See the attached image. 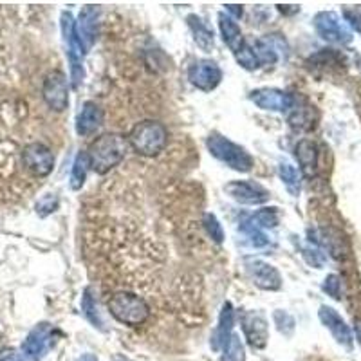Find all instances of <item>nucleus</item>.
<instances>
[{
    "label": "nucleus",
    "instance_id": "nucleus-1",
    "mask_svg": "<svg viewBox=\"0 0 361 361\" xmlns=\"http://www.w3.org/2000/svg\"><path fill=\"white\" fill-rule=\"evenodd\" d=\"M127 152V137L119 134H103L90 143L87 157H89L90 169L99 176H105L125 159Z\"/></svg>",
    "mask_w": 361,
    "mask_h": 361
},
{
    "label": "nucleus",
    "instance_id": "nucleus-2",
    "mask_svg": "<svg viewBox=\"0 0 361 361\" xmlns=\"http://www.w3.org/2000/svg\"><path fill=\"white\" fill-rule=\"evenodd\" d=\"M107 309L119 324L128 327L147 324L152 316V307L148 305L147 300L128 289L112 293L107 298Z\"/></svg>",
    "mask_w": 361,
    "mask_h": 361
},
{
    "label": "nucleus",
    "instance_id": "nucleus-3",
    "mask_svg": "<svg viewBox=\"0 0 361 361\" xmlns=\"http://www.w3.org/2000/svg\"><path fill=\"white\" fill-rule=\"evenodd\" d=\"M128 147H132L140 156L154 157L161 154L169 145V130L159 121L147 119L135 125L128 132Z\"/></svg>",
    "mask_w": 361,
    "mask_h": 361
},
{
    "label": "nucleus",
    "instance_id": "nucleus-4",
    "mask_svg": "<svg viewBox=\"0 0 361 361\" xmlns=\"http://www.w3.org/2000/svg\"><path fill=\"white\" fill-rule=\"evenodd\" d=\"M206 147H208L209 154L215 159L224 163L226 166H230L231 170L246 173L253 169V157L246 152V148L233 143V141L221 135L219 132H212L209 134V137L206 140Z\"/></svg>",
    "mask_w": 361,
    "mask_h": 361
},
{
    "label": "nucleus",
    "instance_id": "nucleus-5",
    "mask_svg": "<svg viewBox=\"0 0 361 361\" xmlns=\"http://www.w3.org/2000/svg\"><path fill=\"white\" fill-rule=\"evenodd\" d=\"M62 33L63 42L67 45V58H69L71 66V80H73V87L78 89L80 83L83 82L85 71H83V60H85V47L80 42L78 35H76V22H74L73 15L69 11L62 13Z\"/></svg>",
    "mask_w": 361,
    "mask_h": 361
},
{
    "label": "nucleus",
    "instance_id": "nucleus-6",
    "mask_svg": "<svg viewBox=\"0 0 361 361\" xmlns=\"http://www.w3.org/2000/svg\"><path fill=\"white\" fill-rule=\"evenodd\" d=\"M22 164L31 176L45 177L49 176L54 169V154L51 148L44 143H29L22 148L20 154Z\"/></svg>",
    "mask_w": 361,
    "mask_h": 361
},
{
    "label": "nucleus",
    "instance_id": "nucleus-7",
    "mask_svg": "<svg viewBox=\"0 0 361 361\" xmlns=\"http://www.w3.org/2000/svg\"><path fill=\"white\" fill-rule=\"evenodd\" d=\"M42 98L54 112H63L69 107V83L62 71H53L45 76Z\"/></svg>",
    "mask_w": 361,
    "mask_h": 361
},
{
    "label": "nucleus",
    "instance_id": "nucleus-8",
    "mask_svg": "<svg viewBox=\"0 0 361 361\" xmlns=\"http://www.w3.org/2000/svg\"><path fill=\"white\" fill-rule=\"evenodd\" d=\"M54 334L56 331L51 324H38L22 345L24 356L31 361H40L54 347Z\"/></svg>",
    "mask_w": 361,
    "mask_h": 361
},
{
    "label": "nucleus",
    "instance_id": "nucleus-9",
    "mask_svg": "<svg viewBox=\"0 0 361 361\" xmlns=\"http://www.w3.org/2000/svg\"><path fill=\"white\" fill-rule=\"evenodd\" d=\"M244 267H246L250 280L257 288L264 289V291H279L282 288V276L275 266L259 259H247L244 262Z\"/></svg>",
    "mask_w": 361,
    "mask_h": 361
},
{
    "label": "nucleus",
    "instance_id": "nucleus-10",
    "mask_svg": "<svg viewBox=\"0 0 361 361\" xmlns=\"http://www.w3.org/2000/svg\"><path fill=\"white\" fill-rule=\"evenodd\" d=\"M314 27L324 40L333 42V44H349L353 40L349 27L340 20L336 13H318L314 17Z\"/></svg>",
    "mask_w": 361,
    "mask_h": 361
},
{
    "label": "nucleus",
    "instance_id": "nucleus-11",
    "mask_svg": "<svg viewBox=\"0 0 361 361\" xmlns=\"http://www.w3.org/2000/svg\"><path fill=\"white\" fill-rule=\"evenodd\" d=\"M250 99L262 111L288 112L295 107V98L289 92L273 89V87H262V89L253 90L250 94Z\"/></svg>",
    "mask_w": 361,
    "mask_h": 361
},
{
    "label": "nucleus",
    "instance_id": "nucleus-12",
    "mask_svg": "<svg viewBox=\"0 0 361 361\" xmlns=\"http://www.w3.org/2000/svg\"><path fill=\"white\" fill-rule=\"evenodd\" d=\"M188 80L193 87L208 92L221 83L222 71L214 60H195L188 67Z\"/></svg>",
    "mask_w": 361,
    "mask_h": 361
},
{
    "label": "nucleus",
    "instance_id": "nucleus-13",
    "mask_svg": "<svg viewBox=\"0 0 361 361\" xmlns=\"http://www.w3.org/2000/svg\"><path fill=\"white\" fill-rule=\"evenodd\" d=\"M224 192L240 204H262L269 199V192L253 180H231L224 186Z\"/></svg>",
    "mask_w": 361,
    "mask_h": 361
},
{
    "label": "nucleus",
    "instance_id": "nucleus-14",
    "mask_svg": "<svg viewBox=\"0 0 361 361\" xmlns=\"http://www.w3.org/2000/svg\"><path fill=\"white\" fill-rule=\"evenodd\" d=\"M243 331L246 334L247 343L253 349H262L266 347L267 338H269V329H267V322L260 312H246L243 318Z\"/></svg>",
    "mask_w": 361,
    "mask_h": 361
},
{
    "label": "nucleus",
    "instance_id": "nucleus-15",
    "mask_svg": "<svg viewBox=\"0 0 361 361\" xmlns=\"http://www.w3.org/2000/svg\"><path fill=\"white\" fill-rule=\"evenodd\" d=\"M98 18L99 9L96 6H85L80 11L78 22H76V35H78L80 42L87 49H90L96 42V33H98Z\"/></svg>",
    "mask_w": 361,
    "mask_h": 361
},
{
    "label": "nucleus",
    "instance_id": "nucleus-16",
    "mask_svg": "<svg viewBox=\"0 0 361 361\" xmlns=\"http://www.w3.org/2000/svg\"><path fill=\"white\" fill-rule=\"evenodd\" d=\"M318 316H320L322 324L333 333V336L336 338L338 343L345 345V347H350V345H353V333H350L349 325L345 324L343 318H341L333 307L322 305Z\"/></svg>",
    "mask_w": 361,
    "mask_h": 361
},
{
    "label": "nucleus",
    "instance_id": "nucleus-17",
    "mask_svg": "<svg viewBox=\"0 0 361 361\" xmlns=\"http://www.w3.org/2000/svg\"><path fill=\"white\" fill-rule=\"evenodd\" d=\"M103 127V111L96 102H85L78 118H76V132L83 137L94 135Z\"/></svg>",
    "mask_w": 361,
    "mask_h": 361
},
{
    "label": "nucleus",
    "instance_id": "nucleus-18",
    "mask_svg": "<svg viewBox=\"0 0 361 361\" xmlns=\"http://www.w3.org/2000/svg\"><path fill=\"white\" fill-rule=\"evenodd\" d=\"M219 29H221L222 40L224 44L230 47L233 53H237L240 47H243L246 42H244L243 31L238 27L237 22L230 17V15H226V13H219Z\"/></svg>",
    "mask_w": 361,
    "mask_h": 361
},
{
    "label": "nucleus",
    "instance_id": "nucleus-19",
    "mask_svg": "<svg viewBox=\"0 0 361 361\" xmlns=\"http://www.w3.org/2000/svg\"><path fill=\"white\" fill-rule=\"evenodd\" d=\"M295 156L298 159L302 172L311 177L316 172V166H318V147L311 140H302L296 145Z\"/></svg>",
    "mask_w": 361,
    "mask_h": 361
},
{
    "label": "nucleus",
    "instance_id": "nucleus-20",
    "mask_svg": "<svg viewBox=\"0 0 361 361\" xmlns=\"http://www.w3.org/2000/svg\"><path fill=\"white\" fill-rule=\"evenodd\" d=\"M231 329H233V307L230 302H226L221 309V316H219V327L212 338V347L215 350L222 349L228 343V340L231 338Z\"/></svg>",
    "mask_w": 361,
    "mask_h": 361
},
{
    "label": "nucleus",
    "instance_id": "nucleus-21",
    "mask_svg": "<svg viewBox=\"0 0 361 361\" xmlns=\"http://www.w3.org/2000/svg\"><path fill=\"white\" fill-rule=\"evenodd\" d=\"M186 20H188L190 29H192L193 40H195V44H197L202 51L209 53V51L215 47L214 31H212V29H209L208 25H206L204 22L197 17V15H190Z\"/></svg>",
    "mask_w": 361,
    "mask_h": 361
},
{
    "label": "nucleus",
    "instance_id": "nucleus-22",
    "mask_svg": "<svg viewBox=\"0 0 361 361\" xmlns=\"http://www.w3.org/2000/svg\"><path fill=\"white\" fill-rule=\"evenodd\" d=\"M82 312H83V316H85L87 320L94 325V327L105 331V322H103L102 311H99V305H98V302H96V298H94V293H92V289H90V288H87L85 291H83Z\"/></svg>",
    "mask_w": 361,
    "mask_h": 361
},
{
    "label": "nucleus",
    "instance_id": "nucleus-23",
    "mask_svg": "<svg viewBox=\"0 0 361 361\" xmlns=\"http://www.w3.org/2000/svg\"><path fill=\"white\" fill-rule=\"evenodd\" d=\"M250 224L255 226L257 230H273L280 224V214L279 208H262L259 212H255L250 219Z\"/></svg>",
    "mask_w": 361,
    "mask_h": 361
},
{
    "label": "nucleus",
    "instance_id": "nucleus-24",
    "mask_svg": "<svg viewBox=\"0 0 361 361\" xmlns=\"http://www.w3.org/2000/svg\"><path fill=\"white\" fill-rule=\"evenodd\" d=\"M89 169H90V164H89V157H87V152H80L73 163V172H71V188L82 190V186L85 185Z\"/></svg>",
    "mask_w": 361,
    "mask_h": 361
},
{
    "label": "nucleus",
    "instance_id": "nucleus-25",
    "mask_svg": "<svg viewBox=\"0 0 361 361\" xmlns=\"http://www.w3.org/2000/svg\"><path fill=\"white\" fill-rule=\"evenodd\" d=\"M279 176L280 179H282L283 186L288 188V192L296 197V195L300 193V188H302V180H300L298 170L289 163H280Z\"/></svg>",
    "mask_w": 361,
    "mask_h": 361
},
{
    "label": "nucleus",
    "instance_id": "nucleus-26",
    "mask_svg": "<svg viewBox=\"0 0 361 361\" xmlns=\"http://www.w3.org/2000/svg\"><path fill=\"white\" fill-rule=\"evenodd\" d=\"M235 58H237L238 66H243L244 69L247 71H255L260 67L259 58H257V54H255L253 47H251L250 44H244L243 47L235 53Z\"/></svg>",
    "mask_w": 361,
    "mask_h": 361
},
{
    "label": "nucleus",
    "instance_id": "nucleus-27",
    "mask_svg": "<svg viewBox=\"0 0 361 361\" xmlns=\"http://www.w3.org/2000/svg\"><path fill=\"white\" fill-rule=\"evenodd\" d=\"M202 224H204V230L208 233V237L214 240L215 244L224 243V230H222L221 222L217 221L214 214H204L202 217Z\"/></svg>",
    "mask_w": 361,
    "mask_h": 361
},
{
    "label": "nucleus",
    "instance_id": "nucleus-28",
    "mask_svg": "<svg viewBox=\"0 0 361 361\" xmlns=\"http://www.w3.org/2000/svg\"><path fill=\"white\" fill-rule=\"evenodd\" d=\"M295 109V107H293ZM289 125L293 128H298V130H307L312 127V112L311 109H295L291 116H289Z\"/></svg>",
    "mask_w": 361,
    "mask_h": 361
},
{
    "label": "nucleus",
    "instance_id": "nucleus-29",
    "mask_svg": "<svg viewBox=\"0 0 361 361\" xmlns=\"http://www.w3.org/2000/svg\"><path fill=\"white\" fill-rule=\"evenodd\" d=\"M251 47H253L255 54H257L260 63H275L276 58H279L276 56L275 47L266 40H257L255 42V45H251Z\"/></svg>",
    "mask_w": 361,
    "mask_h": 361
},
{
    "label": "nucleus",
    "instance_id": "nucleus-30",
    "mask_svg": "<svg viewBox=\"0 0 361 361\" xmlns=\"http://www.w3.org/2000/svg\"><path fill=\"white\" fill-rule=\"evenodd\" d=\"M224 361H244V347L237 334H231L228 343L224 345Z\"/></svg>",
    "mask_w": 361,
    "mask_h": 361
},
{
    "label": "nucleus",
    "instance_id": "nucleus-31",
    "mask_svg": "<svg viewBox=\"0 0 361 361\" xmlns=\"http://www.w3.org/2000/svg\"><path fill=\"white\" fill-rule=\"evenodd\" d=\"M243 233L246 235V238L250 240V244L253 247H264V246H267V244H269V240H267L266 235H264L260 230H257L255 226H251L250 222H244Z\"/></svg>",
    "mask_w": 361,
    "mask_h": 361
},
{
    "label": "nucleus",
    "instance_id": "nucleus-32",
    "mask_svg": "<svg viewBox=\"0 0 361 361\" xmlns=\"http://www.w3.org/2000/svg\"><path fill=\"white\" fill-rule=\"evenodd\" d=\"M58 208V197L56 195H45L40 201L37 202V214L40 217H45V215L53 214L54 209Z\"/></svg>",
    "mask_w": 361,
    "mask_h": 361
},
{
    "label": "nucleus",
    "instance_id": "nucleus-33",
    "mask_svg": "<svg viewBox=\"0 0 361 361\" xmlns=\"http://www.w3.org/2000/svg\"><path fill=\"white\" fill-rule=\"evenodd\" d=\"M324 291L327 293L329 296H333V298L340 300L341 295V282L340 276L338 275H329L324 282Z\"/></svg>",
    "mask_w": 361,
    "mask_h": 361
},
{
    "label": "nucleus",
    "instance_id": "nucleus-34",
    "mask_svg": "<svg viewBox=\"0 0 361 361\" xmlns=\"http://www.w3.org/2000/svg\"><path fill=\"white\" fill-rule=\"evenodd\" d=\"M304 259L307 260V264H311L312 267H322L324 266V255L316 247H305L304 250Z\"/></svg>",
    "mask_w": 361,
    "mask_h": 361
},
{
    "label": "nucleus",
    "instance_id": "nucleus-35",
    "mask_svg": "<svg viewBox=\"0 0 361 361\" xmlns=\"http://www.w3.org/2000/svg\"><path fill=\"white\" fill-rule=\"evenodd\" d=\"M345 20L349 22V25H353L357 33L361 35V13L356 9H345Z\"/></svg>",
    "mask_w": 361,
    "mask_h": 361
},
{
    "label": "nucleus",
    "instance_id": "nucleus-36",
    "mask_svg": "<svg viewBox=\"0 0 361 361\" xmlns=\"http://www.w3.org/2000/svg\"><path fill=\"white\" fill-rule=\"evenodd\" d=\"M0 361H22V357L17 349L4 347V349H0Z\"/></svg>",
    "mask_w": 361,
    "mask_h": 361
},
{
    "label": "nucleus",
    "instance_id": "nucleus-37",
    "mask_svg": "<svg viewBox=\"0 0 361 361\" xmlns=\"http://www.w3.org/2000/svg\"><path fill=\"white\" fill-rule=\"evenodd\" d=\"M226 8V11L230 13V17L233 18H240L243 17V13H244V9H243V6H238V4H226L224 6Z\"/></svg>",
    "mask_w": 361,
    "mask_h": 361
},
{
    "label": "nucleus",
    "instance_id": "nucleus-38",
    "mask_svg": "<svg viewBox=\"0 0 361 361\" xmlns=\"http://www.w3.org/2000/svg\"><path fill=\"white\" fill-rule=\"evenodd\" d=\"M354 331H356V336H357V340H360V343H361V320H360V318L354 322Z\"/></svg>",
    "mask_w": 361,
    "mask_h": 361
},
{
    "label": "nucleus",
    "instance_id": "nucleus-39",
    "mask_svg": "<svg viewBox=\"0 0 361 361\" xmlns=\"http://www.w3.org/2000/svg\"><path fill=\"white\" fill-rule=\"evenodd\" d=\"M80 361H98V360H96L94 356H90V354H87V356H83Z\"/></svg>",
    "mask_w": 361,
    "mask_h": 361
}]
</instances>
